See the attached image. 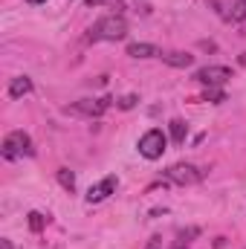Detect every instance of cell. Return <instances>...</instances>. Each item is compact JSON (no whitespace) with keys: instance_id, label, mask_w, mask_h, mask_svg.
Returning a JSON list of instances; mask_svg holds the SVG:
<instances>
[{"instance_id":"obj_6","label":"cell","mask_w":246,"mask_h":249,"mask_svg":"<svg viewBox=\"0 0 246 249\" xmlns=\"http://www.w3.org/2000/svg\"><path fill=\"white\" fill-rule=\"evenodd\" d=\"M200 177L203 174L194 165H188V162H180V165H171L168 168V180L177 183V186H194V183H200Z\"/></svg>"},{"instance_id":"obj_4","label":"cell","mask_w":246,"mask_h":249,"mask_svg":"<svg viewBox=\"0 0 246 249\" xmlns=\"http://www.w3.org/2000/svg\"><path fill=\"white\" fill-rule=\"evenodd\" d=\"M110 96H102V99H81V102H75V105H70L67 107V113H72V116H84V119H99L107 107H110Z\"/></svg>"},{"instance_id":"obj_14","label":"cell","mask_w":246,"mask_h":249,"mask_svg":"<svg viewBox=\"0 0 246 249\" xmlns=\"http://www.w3.org/2000/svg\"><path fill=\"white\" fill-rule=\"evenodd\" d=\"M58 183H61L67 191H72V188H75V177H72V171H70V168H58Z\"/></svg>"},{"instance_id":"obj_5","label":"cell","mask_w":246,"mask_h":249,"mask_svg":"<svg viewBox=\"0 0 246 249\" xmlns=\"http://www.w3.org/2000/svg\"><path fill=\"white\" fill-rule=\"evenodd\" d=\"M229 78H235V72L229 67H223V64H209V67H203V70L194 72V81H200L203 87H220Z\"/></svg>"},{"instance_id":"obj_17","label":"cell","mask_w":246,"mask_h":249,"mask_svg":"<svg viewBox=\"0 0 246 249\" xmlns=\"http://www.w3.org/2000/svg\"><path fill=\"white\" fill-rule=\"evenodd\" d=\"M136 102H139V99H136V96L130 93V96H124V99H119V107H122V110H130V107H133Z\"/></svg>"},{"instance_id":"obj_9","label":"cell","mask_w":246,"mask_h":249,"mask_svg":"<svg viewBox=\"0 0 246 249\" xmlns=\"http://www.w3.org/2000/svg\"><path fill=\"white\" fill-rule=\"evenodd\" d=\"M159 58L168 64V67H177V70H185V67L194 64V55L191 53H162Z\"/></svg>"},{"instance_id":"obj_8","label":"cell","mask_w":246,"mask_h":249,"mask_svg":"<svg viewBox=\"0 0 246 249\" xmlns=\"http://www.w3.org/2000/svg\"><path fill=\"white\" fill-rule=\"evenodd\" d=\"M29 93H32V78L18 75V78L9 81V99H23V96H29Z\"/></svg>"},{"instance_id":"obj_3","label":"cell","mask_w":246,"mask_h":249,"mask_svg":"<svg viewBox=\"0 0 246 249\" xmlns=\"http://www.w3.org/2000/svg\"><path fill=\"white\" fill-rule=\"evenodd\" d=\"M35 151H32V139H29V133H23V130H12V133H6V139H3V157L6 160H18V157H32Z\"/></svg>"},{"instance_id":"obj_15","label":"cell","mask_w":246,"mask_h":249,"mask_svg":"<svg viewBox=\"0 0 246 249\" xmlns=\"http://www.w3.org/2000/svg\"><path fill=\"white\" fill-rule=\"evenodd\" d=\"M44 223H47V217H44L41 212H29V229H32V232H41Z\"/></svg>"},{"instance_id":"obj_1","label":"cell","mask_w":246,"mask_h":249,"mask_svg":"<svg viewBox=\"0 0 246 249\" xmlns=\"http://www.w3.org/2000/svg\"><path fill=\"white\" fill-rule=\"evenodd\" d=\"M127 35V20L122 15H107L90 29V41H122Z\"/></svg>"},{"instance_id":"obj_20","label":"cell","mask_w":246,"mask_h":249,"mask_svg":"<svg viewBox=\"0 0 246 249\" xmlns=\"http://www.w3.org/2000/svg\"><path fill=\"white\" fill-rule=\"evenodd\" d=\"M0 249H12V244H9V241H3V244H0Z\"/></svg>"},{"instance_id":"obj_10","label":"cell","mask_w":246,"mask_h":249,"mask_svg":"<svg viewBox=\"0 0 246 249\" xmlns=\"http://www.w3.org/2000/svg\"><path fill=\"white\" fill-rule=\"evenodd\" d=\"M127 55H130V58H157V55H162V53H159V47H154V44H130V47H127Z\"/></svg>"},{"instance_id":"obj_7","label":"cell","mask_w":246,"mask_h":249,"mask_svg":"<svg viewBox=\"0 0 246 249\" xmlns=\"http://www.w3.org/2000/svg\"><path fill=\"white\" fill-rule=\"evenodd\" d=\"M119 186V180H116V174H107L102 183H96V186H90L87 191V203H102V200H107L113 191Z\"/></svg>"},{"instance_id":"obj_12","label":"cell","mask_w":246,"mask_h":249,"mask_svg":"<svg viewBox=\"0 0 246 249\" xmlns=\"http://www.w3.org/2000/svg\"><path fill=\"white\" fill-rule=\"evenodd\" d=\"M203 102H211V105H220V102H226V93H223L220 87H206V93H203Z\"/></svg>"},{"instance_id":"obj_18","label":"cell","mask_w":246,"mask_h":249,"mask_svg":"<svg viewBox=\"0 0 246 249\" xmlns=\"http://www.w3.org/2000/svg\"><path fill=\"white\" fill-rule=\"evenodd\" d=\"M145 249H162V238H159V235H157V238H151V244H148Z\"/></svg>"},{"instance_id":"obj_16","label":"cell","mask_w":246,"mask_h":249,"mask_svg":"<svg viewBox=\"0 0 246 249\" xmlns=\"http://www.w3.org/2000/svg\"><path fill=\"white\" fill-rule=\"evenodd\" d=\"M232 20H246V0H232Z\"/></svg>"},{"instance_id":"obj_19","label":"cell","mask_w":246,"mask_h":249,"mask_svg":"<svg viewBox=\"0 0 246 249\" xmlns=\"http://www.w3.org/2000/svg\"><path fill=\"white\" fill-rule=\"evenodd\" d=\"M102 3H110V0H87V6L93 9V6H102Z\"/></svg>"},{"instance_id":"obj_13","label":"cell","mask_w":246,"mask_h":249,"mask_svg":"<svg viewBox=\"0 0 246 249\" xmlns=\"http://www.w3.org/2000/svg\"><path fill=\"white\" fill-rule=\"evenodd\" d=\"M197 235H200V229H188V232H180V238L174 241V247H171V249H188L191 238H197Z\"/></svg>"},{"instance_id":"obj_21","label":"cell","mask_w":246,"mask_h":249,"mask_svg":"<svg viewBox=\"0 0 246 249\" xmlns=\"http://www.w3.org/2000/svg\"><path fill=\"white\" fill-rule=\"evenodd\" d=\"M26 3H32V6H38V3H47V0H26Z\"/></svg>"},{"instance_id":"obj_2","label":"cell","mask_w":246,"mask_h":249,"mask_svg":"<svg viewBox=\"0 0 246 249\" xmlns=\"http://www.w3.org/2000/svg\"><path fill=\"white\" fill-rule=\"evenodd\" d=\"M165 148H168V136L159 127H151V130H145L139 136V154L145 160H159L165 154Z\"/></svg>"},{"instance_id":"obj_11","label":"cell","mask_w":246,"mask_h":249,"mask_svg":"<svg viewBox=\"0 0 246 249\" xmlns=\"http://www.w3.org/2000/svg\"><path fill=\"white\" fill-rule=\"evenodd\" d=\"M168 127H171V139H174V145H183L185 136H188V124H185L183 119H174Z\"/></svg>"},{"instance_id":"obj_22","label":"cell","mask_w":246,"mask_h":249,"mask_svg":"<svg viewBox=\"0 0 246 249\" xmlns=\"http://www.w3.org/2000/svg\"><path fill=\"white\" fill-rule=\"evenodd\" d=\"M241 64H244V67H246V53H244V55H241Z\"/></svg>"}]
</instances>
